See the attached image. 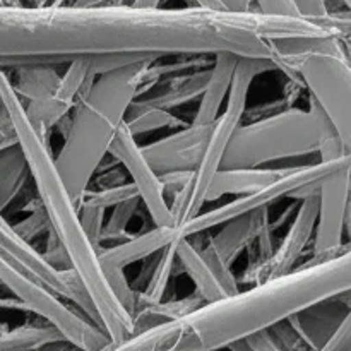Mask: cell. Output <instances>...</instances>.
Wrapping results in <instances>:
<instances>
[{
    "instance_id": "obj_27",
    "label": "cell",
    "mask_w": 351,
    "mask_h": 351,
    "mask_svg": "<svg viewBox=\"0 0 351 351\" xmlns=\"http://www.w3.org/2000/svg\"><path fill=\"white\" fill-rule=\"evenodd\" d=\"M123 122H125L127 129L132 132L134 137L141 136L144 132L182 125V120L177 119L173 113L156 108H129Z\"/></svg>"
},
{
    "instance_id": "obj_32",
    "label": "cell",
    "mask_w": 351,
    "mask_h": 351,
    "mask_svg": "<svg viewBox=\"0 0 351 351\" xmlns=\"http://www.w3.org/2000/svg\"><path fill=\"white\" fill-rule=\"evenodd\" d=\"M254 10L273 17H300L293 0H254Z\"/></svg>"
},
{
    "instance_id": "obj_12",
    "label": "cell",
    "mask_w": 351,
    "mask_h": 351,
    "mask_svg": "<svg viewBox=\"0 0 351 351\" xmlns=\"http://www.w3.org/2000/svg\"><path fill=\"white\" fill-rule=\"evenodd\" d=\"M108 154H112L127 171V175L130 177V184L136 187L141 204L146 206L147 215L154 226H173L170 202L167 199V192L161 184L160 175L147 163L139 143L127 129L125 122L113 137Z\"/></svg>"
},
{
    "instance_id": "obj_9",
    "label": "cell",
    "mask_w": 351,
    "mask_h": 351,
    "mask_svg": "<svg viewBox=\"0 0 351 351\" xmlns=\"http://www.w3.org/2000/svg\"><path fill=\"white\" fill-rule=\"evenodd\" d=\"M0 287L17 298L27 312L36 314L47 324L57 329L62 338L74 348L81 351H99L110 343L106 336L91 322L86 321L74 307H69L57 295L21 273L2 254H0Z\"/></svg>"
},
{
    "instance_id": "obj_43",
    "label": "cell",
    "mask_w": 351,
    "mask_h": 351,
    "mask_svg": "<svg viewBox=\"0 0 351 351\" xmlns=\"http://www.w3.org/2000/svg\"><path fill=\"white\" fill-rule=\"evenodd\" d=\"M0 5H23L17 0H0Z\"/></svg>"
},
{
    "instance_id": "obj_35",
    "label": "cell",
    "mask_w": 351,
    "mask_h": 351,
    "mask_svg": "<svg viewBox=\"0 0 351 351\" xmlns=\"http://www.w3.org/2000/svg\"><path fill=\"white\" fill-rule=\"evenodd\" d=\"M247 341H249V345L256 351H281L276 345H274L273 339L269 338L267 331L259 332V335L252 336V338H249Z\"/></svg>"
},
{
    "instance_id": "obj_20",
    "label": "cell",
    "mask_w": 351,
    "mask_h": 351,
    "mask_svg": "<svg viewBox=\"0 0 351 351\" xmlns=\"http://www.w3.org/2000/svg\"><path fill=\"white\" fill-rule=\"evenodd\" d=\"M177 242L178 240H175L173 243L165 247L161 252L146 259L143 271H141V274L132 285L134 293H136V308H134V312L165 302L168 285H170L175 267L178 264L177 254H175Z\"/></svg>"
},
{
    "instance_id": "obj_28",
    "label": "cell",
    "mask_w": 351,
    "mask_h": 351,
    "mask_svg": "<svg viewBox=\"0 0 351 351\" xmlns=\"http://www.w3.org/2000/svg\"><path fill=\"white\" fill-rule=\"evenodd\" d=\"M136 197H139L136 187L130 182H122V184L110 185V187H101L96 192L88 191L82 201L79 202V206H88V208L106 211V209H113L115 206Z\"/></svg>"
},
{
    "instance_id": "obj_19",
    "label": "cell",
    "mask_w": 351,
    "mask_h": 351,
    "mask_svg": "<svg viewBox=\"0 0 351 351\" xmlns=\"http://www.w3.org/2000/svg\"><path fill=\"white\" fill-rule=\"evenodd\" d=\"M269 209L249 213L223 223L219 232L208 242V245L218 254L219 259L232 267L240 254L250 247V243L269 225Z\"/></svg>"
},
{
    "instance_id": "obj_7",
    "label": "cell",
    "mask_w": 351,
    "mask_h": 351,
    "mask_svg": "<svg viewBox=\"0 0 351 351\" xmlns=\"http://www.w3.org/2000/svg\"><path fill=\"white\" fill-rule=\"evenodd\" d=\"M274 69L276 65L269 58H239L228 98H226L218 119L213 122L201 160L191 173V178L184 185V189L175 195L173 202H170L175 228L189 223L202 211L204 204L208 202L206 199H208L209 187H211L216 173L223 167L230 141H232L235 130L242 125L254 79L264 72L274 71Z\"/></svg>"
},
{
    "instance_id": "obj_22",
    "label": "cell",
    "mask_w": 351,
    "mask_h": 351,
    "mask_svg": "<svg viewBox=\"0 0 351 351\" xmlns=\"http://www.w3.org/2000/svg\"><path fill=\"white\" fill-rule=\"evenodd\" d=\"M288 168H225L216 173L206 201L213 202L225 195H249L283 177Z\"/></svg>"
},
{
    "instance_id": "obj_38",
    "label": "cell",
    "mask_w": 351,
    "mask_h": 351,
    "mask_svg": "<svg viewBox=\"0 0 351 351\" xmlns=\"http://www.w3.org/2000/svg\"><path fill=\"white\" fill-rule=\"evenodd\" d=\"M34 351H81V350L74 348V346H71L67 341H64V339H62V341L50 343V345H45V346H41V348H38Z\"/></svg>"
},
{
    "instance_id": "obj_24",
    "label": "cell",
    "mask_w": 351,
    "mask_h": 351,
    "mask_svg": "<svg viewBox=\"0 0 351 351\" xmlns=\"http://www.w3.org/2000/svg\"><path fill=\"white\" fill-rule=\"evenodd\" d=\"M60 75L53 65H26L14 69V77L9 79L21 101L33 103L50 98L57 89Z\"/></svg>"
},
{
    "instance_id": "obj_36",
    "label": "cell",
    "mask_w": 351,
    "mask_h": 351,
    "mask_svg": "<svg viewBox=\"0 0 351 351\" xmlns=\"http://www.w3.org/2000/svg\"><path fill=\"white\" fill-rule=\"evenodd\" d=\"M14 144H17L16 134H14L9 119H7L3 122H0V151L14 146Z\"/></svg>"
},
{
    "instance_id": "obj_6",
    "label": "cell",
    "mask_w": 351,
    "mask_h": 351,
    "mask_svg": "<svg viewBox=\"0 0 351 351\" xmlns=\"http://www.w3.org/2000/svg\"><path fill=\"white\" fill-rule=\"evenodd\" d=\"M338 137L328 117L311 99V110L290 108L240 125L226 149L225 168H264L273 161L319 154L322 144Z\"/></svg>"
},
{
    "instance_id": "obj_23",
    "label": "cell",
    "mask_w": 351,
    "mask_h": 351,
    "mask_svg": "<svg viewBox=\"0 0 351 351\" xmlns=\"http://www.w3.org/2000/svg\"><path fill=\"white\" fill-rule=\"evenodd\" d=\"M211 67V65H209ZM209 67L195 69L189 74H177L171 81L161 86L149 98H137L130 108H156L171 112V108L201 98L209 75Z\"/></svg>"
},
{
    "instance_id": "obj_8",
    "label": "cell",
    "mask_w": 351,
    "mask_h": 351,
    "mask_svg": "<svg viewBox=\"0 0 351 351\" xmlns=\"http://www.w3.org/2000/svg\"><path fill=\"white\" fill-rule=\"evenodd\" d=\"M346 167H351V156H345L336 161H328V163L319 161L317 165L288 168L283 177H280L273 184L266 185V187L259 189L257 192H252L249 195H240V197H235L233 201L226 202V204L209 209L206 213H199L194 219L178 226V237L180 239H194L201 233H206L208 230L221 226L223 223L230 221L233 218L259 211V209H269V206L281 201V199H297L300 202L307 197H317L322 182L329 175L336 173V171Z\"/></svg>"
},
{
    "instance_id": "obj_10",
    "label": "cell",
    "mask_w": 351,
    "mask_h": 351,
    "mask_svg": "<svg viewBox=\"0 0 351 351\" xmlns=\"http://www.w3.org/2000/svg\"><path fill=\"white\" fill-rule=\"evenodd\" d=\"M0 254L9 261L10 264L17 267L23 274L29 276L48 291L57 295L60 300H67L74 305L75 311L82 315L88 322H91L95 328H98V319H96L95 308L86 295L84 288L79 283L74 271H57L45 263L40 250L36 247L24 242L16 233L14 226L3 218V213H0Z\"/></svg>"
},
{
    "instance_id": "obj_40",
    "label": "cell",
    "mask_w": 351,
    "mask_h": 351,
    "mask_svg": "<svg viewBox=\"0 0 351 351\" xmlns=\"http://www.w3.org/2000/svg\"><path fill=\"white\" fill-rule=\"evenodd\" d=\"M161 0H132L130 5L134 7H141V9H156L160 7Z\"/></svg>"
},
{
    "instance_id": "obj_18",
    "label": "cell",
    "mask_w": 351,
    "mask_h": 351,
    "mask_svg": "<svg viewBox=\"0 0 351 351\" xmlns=\"http://www.w3.org/2000/svg\"><path fill=\"white\" fill-rule=\"evenodd\" d=\"M178 239L180 237H178L175 226H153L149 232L130 237L108 249H99L98 259L103 267V273L106 269L125 271V267L132 266L139 261L149 259Z\"/></svg>"
},
{
    "instance_id": "obj_33",
    "label": "cell",
    "mask_w": 351,
    "mask_h": 351,
    "mask_svg": "<svg viewBox=\"0 0 351 351\" xmlns=\"http://www.w3.org/2000/svg\"><path fill=\"white\" fill-rule=\"evenodd\" d=\"M293 2L295 5H297L298 14H300V17H304V19L317 21L329 14L326 0H293Z\"/></svg>"
},
{
    "instance_id": "obj_16",
    "label": "cell",
    "mask_w": 351,
    "mask_h": 351,
    "mask_svg": "<svg viewBox=\"0 0 351 351\" xmlns=\"http://www.w3.org/2000/svg\"><path fill=\"white\" fill-rule=\"evenodd\" d=\"M315 221H317V197H307L300 201L287 233L276 245L269 261L257 271L254 283L276 280L295 271L298 259L314 239Z\"/></svg>"
},
{
    "instance_id": "obj_41",
    "label": "cell",
    "mask_w": 351,
    "mask_h": 351,
    "mask_svg": "<svg viewBox=\"0 0 351 351\" xmlns=\"http://www.w3.org/2000/svg\"><path fill=\"white\" fill-rule=\"evenodd\" d=\"M228 350H230V351H256V350L252 348V346L249 345V341H247V339H245V341L235 343V345L230 346Z\"/></svg>"
},
{
    "instance_id": "obj_5",
    "label": "cell",
    "mask_w": 351,
    "mask_h": 351,
    "mask_svg": "<svg viewBox=\"0 0 351 351\" xmlns=\"http://www.w3.org/2000/svg\"><path fill=\"white\" fill-rule=\"evenodd\" d=\"M271 62L300 81L324 112L345 146L351 147V62L348 40L293 38L274 43Z\"/></svg>"
},
{
    "instance_id": "obj_15",
    "label": "cell",
    "mask_w": 351,
    "mask_h": 351,
    "mask_svg": "<svg viewBox=\"0 0 351 351\" xmlns=\"http://www.w3.org/2000/svg\"><path fill=\"white\" fill-rule=\"evenodd\" d=\"M93 81L95 79L89 75L88 60H75L67 64V69L60 75L57 89L50 98L43 101L24 103V112L34 129L47 137L48 130L60 123V120L65 119L71 110H74L79 98L93 84Z\"/></svg>"
},
{
    "instance_id": "obj_25",
    "label": "cell",
    "mask_w": 351,
    "mask_h": 351,
    "mask_svg": "<svg viewBox=\"0 0 351 351\" xmlns=\"http://www.w3.org/2000/svg\"><path fill=\"white\" fill-rule=\"evenodd\" d=\"M31 178L26 158L17 144L0 151V213L17 199Z\"/></svg>"
},
{
    "instance_id": "obj_11",
    "label": "cell",
    "mask_w": 351,
    "mask_h": 351,
    "mask_svg": "<svg viewBox=\"0 0 351 351\" xmlns=\"http://www.w3.org/2000/svg\"><path fill=\"white\" fill-rule=\"evenodd\" d=\"M351 167L329 175L317 192V221L314 230V263L332 259L343 250L350 219Z\"/></svg>"
},
{
    "instance_id": "obj_34",
    "label": "cell",
    "mask_w": 351,
    "mask_h": 351,
    "mask_svg": "<svg viewBox=\"0 0 351 351\" xmlns=\"http://www.w3.org/2000/svg\"><path fill=\"white\" fill-rule=\"evenodd\" d=\"M321 351H351V317L339 326Z\"/></svg>"
},
{
    "instance_id": "obj_44",
    "label": "cell",
    "mask_w": 351,
    "mask_h": 351,
    "mask_svg": "<svg viewBox=\"0 0 351 351\" xmlns=\"http://www.w3.org/2000/svg\"><path fill=\"white\" fill-rule=\"evenodd\" d=\"M3 120H7V113L5 110H3L2 103H0V122H3Z\"/></svg>"
},
{
    "instance_id": "obj_2",
    "label": "cell",
    "mask_w": 351,
    "mask_h": 351,
    "mask_svg": "<svg viewBox=\"0 0 351 351\" xmlns=\"http://www.w3.org/2000/svg\"><path fill=\"white\" fill-rule=\"evenodd\" d=\"M351 252L322 263H307L287 276L263 281L221 300L204 304L168 331L154 351H219L269 331L304 308L350 293Z\"/></svg>"
},
{
    "instance_id": "obj_13",
    "label": "cell",
    "mask_w": 351,
    "mask_h": 351,
    "mask_svg": "<svg viewBox=\"0 0 351 351\" xmlns=\"http://www.w3.org/2000/svg\"><path fill=\"white\" fill-rule=\"evenodd\" d=\"M177 263L195 287L202 304L221 300L240 290L232 267L226 266L209 245L197 247L192 239H178Z\"/></svg>"
},
{
    "instance_id": "obj_31",
    "label": "cell",
    "mask_w": 351,
    "mask_h": 351,
    "mask_svg": "<svg viewBox=\"0 0 351 351\" xmlns=\"http://www.w3.org/2000/svg\"><path fill=\"white\" fill-rule=\"evenodd\" d=\"M105 211L95 208H88V206H79V219H81V226L84 230L86 237L89 242L99 250L101 247V230L105 225Z\"/></svg>"
},
{
    "instance_id": "obj_30",
    "label": "cell",
    "mask_w": 351,
    "mask_h": 351,
    "mask_svg": "<svg viewBox=\"0 0 351 351\" xmlns=\"http://www.w3.org/2000/svg\"><path fill=\"white\" fill-rule=\"evenodd\" d=\"M12 226H14V230H16L17 235H19L21 239L24 240V242L29 243V245H33L34 239L41 237L43 233L50 232V225H48V219H47V216H45L43 209H41L40 206H38V208L34 209V211L31 213V215L27 216L24 221L17 223V225H12Z\"/></svg>"
},
{
    "instance_id": "obj_42",
    "label": "cell",
    "mask_w": 351,
    "mask_h": 351,
    "mask_svg": "<svg viewBox=\"0 0 351 351\" xmlns=\"http://www.w3.org/2000/svg\"><path fill=\"white\" fill-rule=\"evenodd\" d=\"M329 2H332L335 5H338V7H343V10H350V7H351V0H326V5H328V9H329Z\"/></svg>"
},
{
    "instance_id": "obj_39",
    "label": "cell",
    "mask_w": 351,
    "mask_h": 351,
    "mask_svg": "<svg viewBox=\"0 0 351 351\" xmlns=\"http://www.w3.org/2000/svg\"><path fill=\"white\" fill-rule=\"evenodd\" d=\"M112 0H74L72 5L74 7H99V5H108Z\"/></svg>"
},
{
    "instance_id": "obj_14",
    "label": "cell",
    "mask_w": 351,
    "mask_h": 351,
    "mask_svg": "<svg viewBox=\"0 0 351 351\" xmlns=\"http://www.w3.org/2000/svg\"><path fill=\"white\" fill-rule=\"evenodd\" d=\"M211 125L191 123L163 139L141 146V149L160 177L168 173H192L201 160Z\"/></svg>"
},
{
    "instance_id": "obj_4",
    "label": "cell",
    "mask_w": 351,
    "mask_h": 351,
    "mask_svg": "<svg viewBox=\"0 0 351 351\" xmlns=\"http://www.w3.org/2000/svg\"><path fill=\"white\" fill-rule=\"evenodd\" d=\"M151 64L154 62H137L99 75L74 106L65 143L55 156V167L77 206L108 154L130 105L143 95Z\"/></svg>"
},
{
    "instance_id": "obj_17",
    "label": "cell",
    "mask_w": 351,
    "mask_h": 351,
    "mask_svg": "<svg viewBox=\"0 0 351 351\" xmlns=\"http://www.w3.org/2000/svg\"><path fill=\"white\" fill-rule=\"evenodd\" d=\"M350 293L317 302L287 319L307 351H321L339 326L351 317Z\"/></svg>"
},
{
    "instance_id": "obj_29",
    "label": "cell",
    "mask_w": 351,
    "mask_h": 351,
    "mask_svg": "<svg viewBox=\"0 0 351 351\" xmlns=\"http://www.w3.org/2000/svg\"><path fill=\"white\" fill-rule=\"evenodd\" d=\"M141 201L139 197L129 199V201L122 202V204L115 206L112 209L108 221L103 225L101 230V245L103 242H122L127 237V228L130 225V219L137 213ZM101 249V247H99Z\"/></svg>"
},
{
    "instance_id": "obj_26",
    "label": "cell",
    "mask_w": 351,
    "mask_h": 351,
    "mask_svg": "<svg viewBox=\"0 0 351 351\" xmlns=\"http://www.w3.org/2000/svg\"><path fill=\"white\" fill-rule=\"evenodd\" d=\"M60 332L50 324H26L0 331V351H34L50 343L62 341ZM65 341V339H64Z\"/></svg>"
},
{
    "instance_id": "obj_3",
    "label": "cell",
    "mask_w": 351,
    "mask_h": 351,
    "mask_svg": "<svg viewBox=\"0 0 351 351\" xmlns=\"http://www.w3.org/2000/svg\"><path fill=\"white\" fill-rule=\"evenodd\" d=\"M0 103L7 113L17 146L26 158L29 175L36 187V199L50 225V232L65 250L71 269L84 288L98 329L110 343H122L134 335L129 312L119 304L106 281L98 259V249L89 242L79 219V208L69 194L51 156L47 137L41 136L24 112V103L12 89L7 71L0 69Z\"/></svg>"
},
{
    "instance_id": "obj_1",
    "label": "cell",
    "mask_w": 351,
    "mask_h": 351,
    "mask_svg": "<svg viewBox=\"0 0 351 351\" xmlns=\"http://www.w3.org/2000/svg\"><path fill=\"white\" fill-rule=\"evenodd\" d=\"M326 36L341 38L304 17L259 12H215L195 7L0 5V69L57 67L99 57L160 62L232 53L271 60L278 41Z\"/></svg>"
},
{
    "instance_id": "obj_21",
    "label": "cell",
    "mask_w": 351,
    "mask_h": 351,
    "mask_svg": "<svg viewBox=\"0 0 351 351\" xmlns=\"http://www.w3.org/2000/svg\"><path fill=\"white\" fill-rule=\"evenodd\" d=\"M239 58L240 57L232 53H218L213 57L208 82H206V88L201 95V101H199V108L191 123L211 125L218 119L223 106H225L226 98H228Z\"/></svg>"
},
{
    "instance_id": "obj_37",
    "label": "cell",
    "mask_w": 351,
    "mask_h": 351,
    "mask_svg": "<svg viewBox=\"0 0 351 351\" xmlns=\"http://www.w3.org/2000/svg\"><path fill=\"white\" fill-rule=\"evenodd\" d=\"M189 3H191L189 7H195V9L215 10V12H226L225 7L221 5L219 0H189Z\"/></svg>"
}]
</instances>
